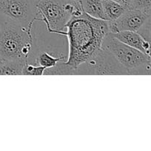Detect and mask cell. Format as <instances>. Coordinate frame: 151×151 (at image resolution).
Segmentation results:
<instances>
[{"label": "cell", "mask_w": 151, "mask_h": 151, "mask_svg": "<svg viewBox=\"0 0 151 151\" xmlns=\"http://www.w3.org/2000/svg\"><path fill=\"white\" fill-rule=\"evenodd\" d=\"M65 27L69 42V55L66 64L75 68L87 60L94 52L101 48L103 38L109 32V22L95 19L86 13L72 16Z\"/></svg>", "instance_id": "obj_1"}, {"label": "cell", "mask_w": 151, "mask_h": 151, "mask_svg": "<svg viewBox=\"0 0 151 151\" xmlns=\"http://www.w3.org/2000/svg\"><path fill=\"white\" fill-rule=\"evenodd\" d=\"M35 42L32 29L0 16V56L4 60H23L35 56Z\"/></svg>", "instance_id": "obj_2"}, {"label": "cell", "mask_w": 151, "mask_h": 151, "mask_svg": "<svg viewBox=\"0 0 151 151\" xmlns=\"http://www.w3.org/2000/svg\"><path fill=\"white\" fill-rule=\"evenodd\" d=\"M35 7L49 32L54 33L63 30L72 16H79L83 13L82 1L35 0Z\"/></svg>", "instance_id": "obj_3"}, {"label": "cell", "mask_w": 151, "mask_h": 151, "mask_svg": "<svg viewBox=\"0 0 151 151\" xmlns=\"http://www.w3.org/2000/svg\"><path fill=\"white\" fill-rule=\"evenodd\" d=\"M102 48L109 50L129 75H150V55L126 45L116 39L111 32L103 38Z\"/></svg>", "instance_id": "obj_4"}, {"label": "cell", "mask_w": 151, "mask_h": 151, "mask_svg": "<svg viewBox=\"0 0 151 151\" xmlns=\"http://www.w3.org/2000/svg\"><path fill=\"white\" fill-rule=\"evenodd\" d=\"M74 75H126L128 72L109 50L101 47L75 67Z\"/></svg>", "instance_id": "obj_5"}, {"label": "cell", "mask_w": 151, "mask_h": 151, "mask_svg": "<svg viewBox=\"0 0 151 151\" xmlns=\"http://www.w3.org/2000/svg\"><path fill=\"white\" fill-rule=\"evenodd\" d=\"M0 16L26 29H32L33 22L41 21L37 17L35 0H0Z\"/></svg>", "instance_id": "obj_6"}, {"label": "cell", "mask_w": 151, "mask_h": 151, "mask_svg": "<svg viewBox=\"0 0 151 151\" xmlns=\"http://www.w3.org/2000/svg\"><path fill=\"white\" fill-rule=\"evenodd\" d=\"M151 15L137 9H127L117 19L113 22H109V32L116 33L122 31L137 32L148 19Z\"/></svg>", "instance_id": "obj_7"}, {"label": "cell", "mask_w": 151, "mask_h": 151, "mask_svg": "<svg viewBox=\"0 0 151 151\" xmlns=\"http://www.w3.org/2000/svg\"><path fill=\"white\" fill-rule=\"evenodd\" d=\"M111 34L116 39L126 45L134 47L147 55H150V41L143 38L137 32L122 31Z\"/></svg>", "instance_id": "obj_8"}, {"label": "cell", "mask_w": 151, "mask_h": 151, "mask_svg": "<svg viewBox=\"0 0 151 151\" xmlns=\"http://www.w3.org/2000/svg\"><path fill=\"white\" fill-rule=\"evenodd\" d=\"M103 7L106 20L113 22L117 19L127 8L113 0H103Z\"/></svg>", "instance_id": "obj_9"}, {"label": "cell", "mask_w": 151, "mask_h": 151, "mask_svg": "<svg viewBox=\"0 0 151 151\" xmlns=\"http://www.w3.org/2000/svg\"><path fill=\"white\" fill-rule=\"evenodd\" d=\"M82 5L83 12L86 14L95 19L106 20L102 0H82Z\"/></svg>", "instance_id": "obj_10"}, {"label": "cell", "mask_w": 151, "mask_h": 151, "mask_svg": "<svg viewBox=\"0 0 151 151\" xmlns=\"http://www.w3.org/2000/svg\"><path fill=\"white\" fill-rule=\"evenodd\" d=\"M26 63L23 60H4L0 65V75H22Z\"/></svg>", "instance_id": "obj_11"}, {"label": "cell", "mask_w": 151, "mask_h": 151, "mask_svg": "<svg viewBox=\"0 0 151 151\" xmlns=\"http://www.w3.org/2000/svg\"><path fill=\"white\" fill-rule=\"evenodd\" d=\"M62 60H66V57L63 55L55 57L47 52L41 51L39 52V54L35 57L33 64L38 65V66H43L45 69H47V68L53 67L55 66L58 62L62 61Z\"/></svg>", "instance_id": "obj_12"}, {"label": "cell", "mask_w": 151, "mask_h": 151, "mask_svg": "<svg viewBox=\"0 0 151 151\" xmlns=\"http://www.w3.org/2000/svg\"><path fill=\"white\" fill-rule=\"evenodd\" d=\"M66 60L59 61L56 63L55 66L51 68H47L44 70V75H73L75 68L66 64Z\"/></svg>", "instance_id": "obj_13"}, {"label": "cell", "mask_w": 151, "mask_h": 151, "mask_svg": "<svg viewBox=\"0 0 151 151\" xmlns=\"http://www.w3.org/2000/svg\"><path fill=\"white\" fill-rule=\"evenodd\" d=\"M45 68L38 65L30 63H26L24 66L22 75H44Z\"/></svg>", "instance_id": "obj_14"}, {"label": "cell", "mask_w": 151, "mask_h": 151, "mask_svg": "<svg viewBox=\"0 0 151 151\" xmlns=\"http://www.w3.org/2000/svg\"><path fill=\"white\" fill-rule=\"evenodd\" d=\"M131 8L140 10L147 15H151V0H134Z\"/></svg>", "instance_id": "obj_15"}, {"label": "cell", "mask_w": 151, "mask_h": 151, "mask_svg": "<svg viewBox=\"0 0 151 151\" xmlns=\"http://www.w3.org/2000/svg\"><path fill=\"white\" fill-rule=\"evenodd\" d=\"M150 27H151V19H148L145 23V24L137 31L139 34L141 35L143 38L147 41H150Z\"/></svg>", "instance_id": "obj_16"}, {"label": "cell", "mask_w": 151, "mask_h": 151, "mask_svg": "<svg viewBox=\"0 0 151 151\" xmlns=\"http://www.w3.org/2000/svg\"><path fill=\"white\" fill-rule=\"evenodd\" d=\"M113 1L119 3L120 4L123 5L124 7H126L127 9H129L131 8V6L134 0H113Z\"/></svg>", "instance_id": "obj_17"}, {"label": "cell", "mask_w": 151, "mask_h": 151, "mask_svg": "<svg viewBox=\"0 0 151 151\" xmlns=\"http://www.w3.org/2000/svg\"><path fill=\"white\" fill-rule=\"evenodd\" d=\"M4 59H3L2 58H1V56H0V65H1V63H2V62L4 61Z\"/></svg>", "instance_id": "obj_18"}, {"label": "cell", "mask_w": 151, "mask_h": 151, "mask_svg": "<svg viewBox=\"0 0 151 151\" xmlns=\"http://www.w3.org/2000/svg\"><path fill=\"white\" fill-rule=\"evenodd\" d=\"M71 1H82V0H71Z\"/></svg>", "instance_id": "obj_19"}, {"label": "cell", "mask_w": 151, "mask_h": 151, "mask_svg": "<svg viewBox=\"0 0 151 151\" xmlns=\"http://www.w3.org/2000/svg\"><path fill=\"white\" fill-rule=\"evenodd\" d=\"M102 1H103V0H102Z\"/></svg>", "instance_id": "obj_20"}]
</instances>
